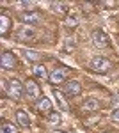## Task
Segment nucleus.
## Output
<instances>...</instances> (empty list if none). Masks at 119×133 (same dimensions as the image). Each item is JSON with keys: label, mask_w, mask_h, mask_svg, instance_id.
<instances>
[{"label": "nucleus", "mask_w": 119, "mask_h": 133, "mask_svg": "<svg viewBox=\"0 0 119 133\" xmlns=\"http://www.w3.org/2000/svg\"><path fill=\"white\" fill-rule=\"evenodd\" d=\"M57 133H62V131H57Z\"/></svg>", "instance_id": "23"}, {"label": "nucleus", "mask_w": 119, "mask_h": 133, "mask_svg": "<svg viewBox=\"0 0 119 133\" xmlns=\"http://www.w3.org/2000/svg\"><path fill=\"white\" fill-rule=\"evenodd\" d=\"M48 121H50L52 124H59V123H60V114H59V112H52V114L48 115Z\"/></svg>", "instance_id": "19"}, {"label": "nucleus", "mask_w": 119, "mask_h": 133, "mask_svg": "<svg viewBox=\"0 0 119 133\" xmlns=\"http://www.w3.org/2000/svg\"><path fill=\"white\" fill-rule=\"evenodd\" d=\"M52 96H53V99H55V103H57V108H59L60 112H68V103H66V99H64L62 92L53 91V92H52Z\"/></svg>", "instance_id": "9"}, {"label": "nucleus", "mask_w": 119, "mask_h": 133, "mask_svg": "<svg viewBox=\"0 0 119 133\" xmlns=\"http://www.w3.org/2000/svg\"><path fill=\"white\" fill-rule=\"evenodd\" d=\"M25 91H27V94H29L30 98H34V99H37L39 98V87H37V83L34 82V80H27V83H25Z\"/></svg>", "instance_id": "8"}, {"label": "nucleus", "mask_w": 119, "mask_h": 133, "mask_svg": "<svg viewBox=\"0 0 119 133\" xmlns=\"http://www.w3.org/2000/svg\"><path fill=\"white\" fill-rule=\"evenodd\" d=\"M112 121L119 123V108H114V112H112Z\"/></svg>", "instance_id": "20"}, {"label": "nucleus", "mask_w": 119, "mask_h": 133, "mask_svg": "<svg viewBox=\"0 0 119 133\" xmlns=\"http://www.w3.org/2000/svg\"><path fill=\"white\" fill-rule=\"evenodd\" d=\"M66 23H68V27H75L77 25V18H68Z\"/></svg>", "instance_id": "21"}, {"label": "nucleus", "mask_w": 119, "mask_h": 133, "mask_svg": "<svg viewBox=\"0 0 119 133\" xmlns=\"http://www.w3.org/2000/svg\"><path fill=\"white\" fill-rule=\"evenodd\" d=\"M20 20H21V23H23L25 27H29V25H37V23L41 21V14H39V12H36V11L21 12Z\"/></svg>", "instance_id": "3"}, {"label": "nucleus", "mask_w": 119, "mask_h": 133, "mask_svg": "<svg viewBox=\"0 0 119 133\" xmlns=\"http://www.w3.org/2000/svg\"><path fill=\"white\" fill-rule=\"evenodd\" d=\"M66 94L68 96H78L80 92H82V85H80L78 80H71V82L66 83Z\"/></svg>", "instance_id": "7"}, {"label": "nucleus", "mask_w": 119, "mask_h": 133, "mask_svg": "<svg viewBox=\"0 0 119 133\" xmlns=\"http://www.w3.org/2000/svg\"><path fill=\"white\" fill-rule=\"evenodd\" d=\"M16 121H18V124H20L21 128H29V126H30L29 115L23 112V110H18V112H16Z\"/></svg>", "instance_id": "11"}, {"label": "nucleus", "mask_w": 119, "mask_h": 133, "mask_svg": "<svg viewBox=\"0 0 119 133\" xmlns=\"http://www.w3.org/2000/svg\"><path fill=\"white\" fill-rule=\"evenodd\" d=\"M52 9H53L55 14H64V12H66V11H64V4H60V2H53V4H52Z\"/></svg>", "instance_id": "18"}, {"label": "nucleus", "mask_w": 119, "mask_h": 133, "mask_svg": "<svg viewBox=\"0 0 119 133\" xmlns=\"http://www.w3.org/2000/svg\"><path fill=\"white\" fill-rule=\"evenodd\" d=\"M0 66H2L4 69H12V68L16 66V59H14V55H12L11 51H4L2 57H0Z\"/></svg>", "instance_id": "5"}, {"label": "nucleus", "mask_w": 119, "mask_h": 133, "mask_svg": "<svg viewBox=\"0 0 119 133\" xmlns=\"http://www.w3.org/2000/svg\"><path fill=\"white\" fill-rule=\"evenodd\" d=\"M21 5H23V7H32L34 2H27V0H25V2H21Z\"/></svg>", "instance_id": "22"}, {"label": "nucleus", "mask_w": 119, "mask_h": 133, "mask_svg": "<svg viewBox=\"0 0 119 133\" xmlns=\"http://www.w3.org/2000/svg\"><path fill=\"white\" fill-rule=\"evenodd\" d=\"M5 92L9 94L11 98H20L23 94V85L18 78H12V80H7L5 82Z\"/></svg>", "instance_id": "2"}, {"label": "nucleus", "mask_w": 119, "mask_h": 133, "mask_svg": "<svg viewBox=\"0 0 119 133\" xmlns=\"http://www.w3.org/2000/svg\"><path fill=\"white\" fill-rule=\"evenodd\" d=\"M91 37H92V44L96 48H107L109 46V37L103 30H94Z\"/></svg>", "instance_id": "4"}, {"label": "nucleus", "mask_w": 119, "mask_h": 133, "mask_svg": "<svg viewBox=\"0 0 119 133\" xmlns=\"http://www.w3.org/2000/svg\"><path fill=\"white\" fill-rule=\"evenodd\" d=\"M9 25H11L9 16H7V14H0V34H2V36L9 30Z\"/></svg>", "instance_id": "14"}, {"label": "nucleus", "mask_w": 119, "mask_h": 133, "mask_svg": "<svg viewBox=\"0 0 119 133\" xmlns=\"http://www.w3.org/2000/svg\"><path fill=\"white\" fill-rule=\"evenodd\" d=\"M89 68L92 69V71L101 73V75H103V73L109 71L112 66H110V61H109V59H105V57H99V55H98V57H92V59H91Z\"/></svg>", "instance_id": "1"}, {"label": "nucleus", "mask_w": 119, "mask_h": 133, "mask_svg": "<svg viewBox=\"0 0 119 133\" xmlns=\"http://www.w3.org/2000/svg\"><path fill=\"white\" fill-rule=\"evenodd\" d=\"M32 71H34V75H36L37 78H46V76H50L48 73H46V68H45V66H39V64H37V66H34V68H32Z\"/></svg>", "instance_id": "15"}, {"label": "nucleus", "mask_w": 119, "mask_h": 133, "mask_svg": "<svg viewBox=\"0 0 119 133\" xmlns=\"http://www.w3.org/2000/svg\"><path fill=\"white\" fill-rule=\"evenodd\" d=\"M36 108H37L39 112H48L50 108H52V101H50L48 98L37 99V103H36Z\"/></svg>", "instance_id": "13"}, {"label": "nucleus", "mask_w": 119, "mask_h": 133, "mask_svg": "<svg viewBox=\"0 0 119 133\" xmlns=\"http://www.w3.org/2000/svg\"><path fill=\"white\" fill-rule=\"evenodd\" d=\"M0 133H18L16 131V128L9 123H4L2 124V128H0Z\"/></svg>", "instance_id": "17"}, {"label": "nucleus", "mask_w": 119, "mask_h": 133, "mask_svg": "<svg viewBox=\"0 0 119 133\" xmlns=\"http://www.w3.org/2000/svg\"><path fill=\"white\" fill-rule=\"evenodd\" d=\"M82 108H84V110H87V112H91V110H96V108H98V99H94V98L87 99V101L82 105Z\"/></svg>", "instance_id": "16"}, {"label": "nucleus", "mask_w": 119, "mask_h": 133, "mask_svg": "<svg viewBox=\"0 0 119 133\" xmlns=\"http://www.w3.org/2000/svg\"><path fill=\"white\" fill-rule=\"evenodd\" d=\"M16 36H18L20 41H32L36 37V32H34V29H30V27H21L20 30L16 32Z\"/></svg>", "instance_id": "6"}, {"label": "nucleus", "mask_w": 119, "mask_h": 133, "mask_svg": "<svg viewBox=\"0 0 119 133\" xmlns=\"http://www.w3.org/2000/svg\"><path fill=\"white\" fill-rule=\"evenodd\" d=\"M21 53H23L25 61H29V62H36L41 59V53L36 50H21Z\"/></svg>", "instance_id": "12"}, {"label": "nucleus", "mask_w": 119, "mask_h": 133, "mask_svg": "<svg viewBox=\"0 0 119 133\" xmlns=\"http://www.w3.org/2000/svg\"><path fill=\"white\" fill-rule=\"evenodd\" d=\"M64 80V69H53V71L50 73V76H48V82L50 83H60Z\"/></svg>", "instance_id": "10"}]
</instances>
